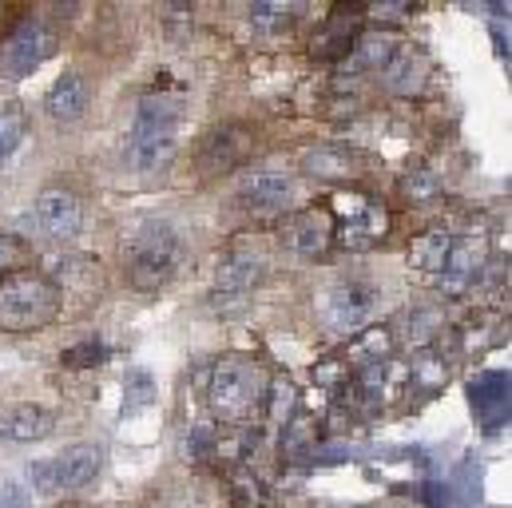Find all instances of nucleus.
<instances>
[{
  "label": "nucleus",
  "instance_id": "nucleus-32",
  "mask_svg": "<svg viewBox=\"0 0 512 508\" xmlns=\"http://www.w3.org/2000/svg\"><path fill=\"white\" fill-rule=\"evenodd\" d=\"M124 389H128V397H124V405H128V409H139V405L155 401V381L147 378L143 370H135V374L124 381Z\"/></svg>",
  "mask_w": 512,
  "mask_h": 508
},
{
  "label": "nucleus",
  "instance_id": "nucleus-20",
  "mask_svg": "<svg viewBox=\"0 0 512 508\" xmlns=\"http://www.w3.org/2000/svg\"><path fill=\"white\" fill-rule=\"evenodd\" d=\"M88 96H92L88 80H84L80 72H64V76L52 84L44 108H48V116H52L56 124H76V120L84 116V108H88Z\"/></svg>",
  "mask_w": 512,
  "mask_h": 508
},
{
  "label": "nucleus",
  "instance_id": "nucleus-35",
  "mask_svg": "<svg viewBox=\"0 0 512 508\" xmlns=\"http://www.w3.org/2000/svg\"><path fill=\"white\" fill-rule=\"evenodd\" d=\"M76 350H84V354H68L64 358V366H72V370H80V366H100L104 358H108V350L96 342V346H76Z\"/></svg>",
  "mask_w": 512,
  "mask_h": 508
},
{
  "label": "nucleus",
  "instance_id": "nucleus-8",
  "mask_svg": "<svg viewBox=\"0 0 512 508\" xmlns=\"http://www.w3.org/2000/svg\"><path fill=\"white\" fill-rule=\"evenodd\" d=\"M382 306V290H378V282H370V278H342V282H334L322 298H318V314H322V326L330 330V334H358V330H366L370 326V318H374V310Z\"/></svg>",
  "mask_w": 512,
  "mask_h": 508
},
{
  "label": "nucleus",
  "instance_id": "nucleus-28",
  "mask_svg": "<svg viewBox=\"0 0 512 508\" xmlns=\"http://www.w3.org/2000/svg\"><path fill=\"white\" fill-rule=\"evenodd\" d=\"M24 131H28V120L24 112L12 104V108H0V167L8 163V155L24 143Z\"/></svg>",
  "mask_w": 512,
  "mask_h": 508
},
{
  "label": "nucleus",
  "instance_id": "nucleus-25",
  "mask_svg": "<svg viewBox=\"0 0 512 508\" xmlns=\"http://www.w3.org/2000/svg\"><path fill=\"white\" fill-rule=\"evenodd\" d=\"M441 326H445V314L437 306H417L413 314H405V346L409 350H429L437 338H441Z\"/></svg>",
  "mask_w": 512,
  "mask_h": 508
},
{
  "label": "nucleus",
  "instance_id": "nucleus-14",
  "mask_svg": "<svg viewBox=\"0 0 512 508\" xmlns=\"http://www.w3.org/2000/svg\"><path fill=\"white\" fill-rule=\"evenodd\" d=\"M485 262H489V254H485L481 239H457L449 258H445V266L437 270V290L445 298H465L481 282Z\"/></svg>",
  "mask_w": 512,
  "mask_h": 508
},
{
  "label": "nucleus",
  "instance_id": "nucleus-33",
  "mask_svg": "<svg viewBox=\"0 0 512 508\" xmlns=\"http://www.w3.org/2000/svg\"><path fill=\"white\" fill-rule=\"evenodd\" d=\"M20 262H24V243H20L16 235L0 231V278L16 274V270H20Z\"/></svg>",
  "mask_w": 512,
  "mask_h": 508
},
{
  "label": "nucleus",
  "instance_id": "nucleus-1",
  "mask_svg": "<svg viewBox=\"0 0 512 508\" xmlns=\"http://www.w3.org/2000/svg\"><path fill=\"white\" fill-rule=\"evenodd\" d=\"M179 92H147L124 139V167L135 175H163L179 151Z\"/></svg>",
  "mask_w": 512,
  "mask_h": 508
},
{
  "label": "nucleus",
  "instance_id": "nucleus-22",
  "mask_svg": "<svg viewBox=\"0 0 512 508\" xmlns=\"http://www.w3.org/2000/svg\"><path fill=\"white\" fill-rule=\"evenodd\" d=\"M445 381H449V366H445V358H441L437 350H421V354L405 366V385L413 389V397H417V401H421V397L441 393V389H445Z\"/></svg>",
  "mask_w": 512,
  "mask_h": 508
},
{
  "label": "nucleus",
  "instance_id": "nucleus-29",
  "mask_svg": "<svg viewBox=\"0 0 512 508\" xmlns=\"http://www.w3.org/2000/svg\"><path fill=\"white\" fill-rule=\"evenodd\" d=\"M497 326H485V318H477L473 326H461L453 338H457V346L465 350V354H481V350H489L493 342H497Z\"/></svg>",
  "mask_w": 512,
  "mask_h": 508
},
{
  "label": "nucleus",
  "instance_id": "nucleus-18",
  "mask_svg": "<svg viewBox=\"0 0 512 508\" xmlns=\"http://www.w3.org/2000/svg\"><path fill=\"white\" fill-rule=\"evenodd\" d=\"M302 167L314 179H326V183H346V179H358L362 175V159L346 143H318V147H310L302 155Z\"/></svg>",
  "mask_w": 512,
  "mask_h": 508
},
{
  "label": "nucleus",
  "instance_id": "nucleus-36",
  "mask_svg": "<svg viewBox=\"0 0 512 508\" xmlns=\"http://www.w3.org/2000/svg\"><path fill=\"white\" fill-rule=\"evenodd\" d=\"M370 16H378V20H401V16H409V8H374Z\"/></svg>",
  "mask_w": 512,
  "mask_h": 508
},
{
  "label": "nucleus",
  "instance_id": "nucleus-27",
  "mask_svg": "<svg viewBox=\"0 0 512 508\" xmlns=\"http://www.w3.org/2000/svg\"><path fill=\"white\" fill-rule=\"evenodd\" d=\"M401 195H405L413 207H425V203L441 199V179H437L433 171L417 167V171H409V175L401 179Z\"/></svg>",
  "mask_w": 512,
  "mask_h": 508
},
{
  "label": "nucleus",
  "instance_id": "nucleus-5",
  "mask_svg": "<svg viewBox=\"0 0 512 508\" xmlns=\"http://www.w3.org/2000/svg\"><path fill=\"white\" fill-rule=\"evenodd\" d=\"M326 211L338 215L334 219V247H342V251H370L393 227L385 203L362 195V191H334Z\"/></svg>",
  "mask_w": 512,
  "mask_h": 508
},
{
  "label": "nucleus",
  "instance_id": "nucleus-31",
  "mask_svg": "<svg viewBox=\"0 0 512 508\" xmlns=\"http://www.w3.org/2000/svg\"><path fill=\"white\" fill-rule=\"evenodd\" d=\"M314 381H318V389H326V393H338V389L346 385V362H342V358H326V362H318V370H314Z\"/></svg>",
  "mask_w": 512,
  "mask_h": 508
},
{
  "label": "nucleus",
  "instance_id": "nucleus-6",
  "mask_svg": "<svg viewBox=\"0 0 512 508\" xmlns=\"http://www.w3.org/2000/svg\"><path fill=\"white\" fill-rule=\"evenodd\" d=\"M104 469V453L100 445L92 441H76L68 445L60 457H48V461H36L28 469V485L40 493V497H56V493H80L88 489Z\"/></svg>",
  "mask_w": 512,
  "mask_h": 508
},
{
  "label": "nucleus",
  "instance_id": "nucleus-11",
  "mask_svg": "<svg viewBox=\"0 0 512 508\" xmlns=\"http://www.w3.org/2000/svg\"><path fill=\"white\" fill-rule=\"evenodd\" d=\"M32 227L40 239L48 243H72L80 231H84V203L72 195V191H60V187H48L36 195L32 203Z\"/></svg>",
  "mask_w": 512,
  "mask_h": 508
},
{
  "label": "nucleus",
  "instance_id": "nucleus-26",
  "mask_svg": "<svg viewBox=\"0 0 512 508\" xmlns=\"http://www.w3.org/2000/svg\"><path fill=\"white\" fill-rule=\"evenodd\" d=\"M314 441H318V421H314V413H294V417L282 425V453H286V457L314 453Z\"/></svg>",
  "mask_w": 512,
  "mask_h": 508
},
{
  "label": "nucleus",
  "instance_id": "nucleus-23",
  "mask_svg": "<svg viewBox=\"0 0 512 508\" xmlns=\"http://www.w3.org/2000/svg\"><path fill=\"white\" fill-rule=\"evenodd\" d=\"M453 231L449 227H429V231H421L413 243H409V262L417 266V270H425V274H437L441 266H445V258L453 251Z\"/></svg>",
  "mask_w": 512,
  "mask_h": 508
},
{
  "label": "nucleus",
  "instance_id": "nucleus-24",
  "mask_svg": "<svg viewBox=\"0 0 512 508\" xmlns=\"http://www.w3.org/2000/svg\"><path fill=\"white\" fill-rule=\"evenodd\" d=\"M298 16H302V4H294V0H258V4H251V28L258 36L290 32V24Z\"/></svg>",
  "mask_w": 512,
  "mask_h": 508
},
{
  "label": "nucleus",
  "instance_id": "nucleus-3",
  "mask_svg": "<svg viewBox=\"0 0 512 508\" xmlns=\"http://www.w3.org/2000/svg\"><path fill=\"white\" fill-rule=\"evenodd\" d=\"M60 282L36 274V270H16L0 278V330L8 334H28L44 330L60 314Z\"/></svg>",
  "mask_w": 512,
  "mask_h": 508
},
{
  "label": "nucleus",
  "instance_id": "nucleus-13",
  "mask_svg": "<svg viewBox=\"0 0 512 508\" xmlns=\"http://www.w3.org/2000/svg\"><path fill=\"white\" fill-rule=\"evenodd\" d=\"M282 247L298 258H322L334 247V215L326 207L298 211L294 219L282 223Z\"/></svg>",
  "mask_w": 512,
  "mask_h": 508
},
{
  "label": "nucleus",
  "instance_id": "nucleus-34",
  "mask_svg": "<svg viewBox=\"0 0 512 508\" xmlns=\"http://www.w3.org/2000/svg\"><path fill=\"white\" fill-rule=\"evenodd\" d=\"M0 508H28V485L16 477L0 481Z\"/></svg>",
  "mask_w": 512,
  "mask_h": 508
},
{
  "label": "nucleus",
  "instance_id": "nucleus-12",
  "mask_svg": "<svg viewBox=\"0 0 512 508\" xmlns=\"http://www.w3.org/2000/svg\"><path fill=\"white\" fill-rule=\"evenodd\" d=\"M429 80H433V64H429V52L417 44H397L382 68L385 92L397 100H417L429 88Z\"/></svg>",
  "mask_w": 512,
  "mask_h": 508
},
{
  "label": "nucleus",
  "instance_id": "nucleus-19",
  "mask_svg": "<svg viewBox=\"0 0 512 508\" xmlns=\"http://www.w3.org/2000/svg\"><path fill=\"white\" fill-rule=\"evenodd\" d=\"M393 48H397V40H393V32L389 28H362V36L354 40V48L346 52V60L338 64V72L342 76H362V72H370V68H385V60L393 56Z\"/></svg>",
  "mask_w": 512,
  "mask_h": 508
},
{
  "label": "nucleus",
  "instance_id": "nucleus-16",
  "mask_svg": "<svg viewBox=\"0 0 512 508\" xmlns=\"http://www.w3.org/2000/svg\"><path fill=\"white\" fill-rule=\"evenodd\" d=\"M255 139L251 131L239 124H223V127H211L199 143V167L207 175H227L231 167H239L247 155H251Z\"/></svg>",
  "mask_w": 512,
  "mask_h": 508
},
{
  "label": "nucleus",
  "instance_id": "nucleus-4",
  "mask_svg": "<svg viewBox=\"0 0 512 508\" xmlns=\"http://www.w3.org/2000/svg\"><path fill=\"white\" fill-rule=\"evenodd\" d=\"M183 258V239L167 219H143L128 239V278L135 290H159Z\"/></svg>",
  "mask_w": 512,
  "mask_h": 508
},
{
  "label": "nucleus",
  "instance_id": "nucleus-9",
  "mask_svg": "<svg viewBox=\"0 0 512 508\" xmlns=\"http://www.w3.org/2000/svg\"><path fill=\"white\" fill-rule=\"evenodd\" d=\"M266 266H270V254H266L262 239H251V235L235 239L227 258L215 270V306H243L251 298V290L262 282Z\"/></svg>",
  "mask_w": 512,
  "mask_h": 508
},
{
  "label": "nucleus",
  "instance_id": "nucleus-30",
  "mask_svg": "<svg viewBox=\"0 0 512 508\" xmlns=\"http://www.w3.org/2000/svg\"><path fill=\"white\" fill-rule=\"evenodd\" d=\"M231 489H235V497H239L243 508L266 505V489H262V481H258L255 473H235V477H231Z\"/></svg>",
  "mask_w": 512,
  "mask_h": 508
},
{
  "label": "nucleus",
  "instance_id": "nucleus-15",
  "mask_svg": "<svg viewBox=\"0 0 512 508\" xmlns=\"http://www.w3.org/2000/svg\"><path fill=\"white\" fill-rule=\"evenodd\" d=\"M362 20H366V8H358V4H338V8L326 16V24L314 32L310 52H314L318 60L342 64L346 52L354 48V40L362 36Z\"/></svg>",
  "mask_w": 512,
  "mask_h": 508
},
{
  "label": "nucleus",
  "instance_id": "nucleus-10",
  "mask_svg": "<svg viewBox=\"0 0 512 508\" xmlns=\"http://www.w3.org/2000/svg\"><path fill=\"white\" fill-rule=\"evenodd\" d=\"M294 195H298L294 175L274 171V167H255V171H247V175L239 179V191H235L239 207H243L251 219H278V215H286V211L294 207Z\"/></svg>",
  "mask_w": 512,
  "mask_h": 508
},
{
  "label": "nucleus",
  "instance_id": "nucleus-21",
  "mask_svg": "<svg viewBox=\"0 0 512 508\" xmlns=\"http://www.w3.org/2000/svg\"><path fill=\"white\" fill-rule=\"evenodd\" d=\"M389 358H393V330L389 326H366V330H358L350 338L346 354H342V362L350 370H370V366H382Z\"/></svg>",
  "mask_w": 512,
  "mask_h": 508
},
{
  "label": "nucleus",
  "instance_id": "nucleus-2",
  "mask_svg": "<svg viewBox=\"0 0 512 508\" xmlns=\"http://www.w3.org/2000/svg\"><path fill=\"white\" fill-rule=\"evenodd\" d=\"M207 409L215 421L251 429L270 413V378L255 358H219L207 378Z\"/></svg>",
  "mask_w": 512,
  "mask_h": 508
},
{
  "label": "nucleus",
  "instance_id": "nucleus-7",
  "mask_svg": "<svg viewBox=\"0 0 512 508\" xmlns=\"http://www.w3.org/2000/svg\"><path fill=\"white\" fill-rule=\"evenodd\" d=\"M56 48H60V28L44 16H24L0 40V76H8V80L32 76L44 60L56 56Z\"/></svg>",
  "mask_w": 512,
  "mask_h": 508
},
{
  "label": "nucleus",
  "instance_id": "nucleus-17",
  "mask_svg": "<svg viewBox=\"0 0 512 508\" xmlns=\"http://www.w3.org/2000/svg\"><path fill=\"white\" fill-rule=\"evenodd\" d=\"M56 429V413L44 409V405H8L0 409V445H28V441H40Z\"/></svg>",
  "mask_w": 512,
  "mask_h": 508
}]
</instances>
